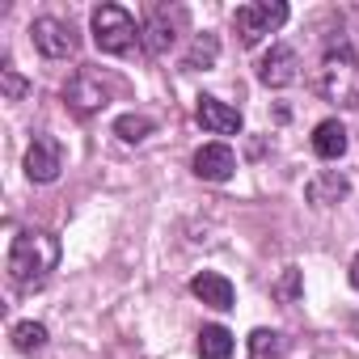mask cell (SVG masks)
<instances>
[{
    "label": "cell",
    "instance_id": "cell-20",
    "mask_svg": "<svg viewBox=\"0 0 359 359\" xmlns=\"http://www.w3.org/2000/svg\"><path fill=\"white\" fill-rule=\"evenodd\" d=\"M0 85H5V93H9V97H22V93H26V81H22L13 68H0Z\"/></svg>",
    "mask_w": 359,
    "mask_h": 359
},
{
    "label": "cell",
    "instance_id": "cell-21",
    "mask_svg": "<svg viewBox=\"0 0 359 359\" xmlns=\"http://www.w3.org/2000/svg\"><path fill=\"white\" fill-rule=\"evenodd\" d=\"M296 287H300V275H296V271H287V275H283V283H279V296H283V300H292V296H296Z\"/></svg>",
    "mask_w": 359,
    "mask_h": 359
},
{
    "label": "cell",
    "instance_id": "cell-11",
    "mask_svg": "<svg viewBox=\"0 0 359 359\" xmlns=\"http://www.w3.org/2000/svg\"><path fill=\"white\" fill-rule=\"evenodd\" d=\"M191 292L208 304V309H233V283L224 279V275H216V271H203V275H195L191 279Z\"/></svg>",
    "mask_w": 359,
    "mask_h": 359
},
{
    "label": "cell",
    "instance_id": "cell-7",
    "mask_svg": "<svg viewBox=\"0 0 359 359\" xmlns=\"http://www.w3.org/2000/svg\"><path fill=\"white\" fill-rule=\"evenodd\" d=\"M296 76H300V60H296V51L283 47V43H275V47L258 60V81L271 85V89H283V85H292Z\"/></svg>",
    "mask_w": 359,
    "mask_h": 359
},
{
    "label": "cell",
    "instance_id": "cell-17",
    "mask_svg": "<svg viewBox=\"0 0 359 359\" xmlns=\"http://www.w3.org/2000/svg\"><path fill=\"white\" fill-rule=\"evenodd\" d=\"M13 346L26 351V355L43 351V346H47V325H39V321H18V325H13Z\"/></svg>",
    "mask_w": 359,
    "mask_h": 359
},
{
    "label": "cell",
    "instance_id": "cell-14",
    "mask_svg": "<svg viewBox=\"0 0 359 359\" xmlns=\"http://www.w3.org/2000/svg\"><path fill=\"white\" fill-rule=\"evenodd\" d=\"M346 195V177L342 173H321L317 182H309V199L317 203V208H330V203H338Z\"/></svg>",
    "mask_w": 359,
    "mask_h": 359
},
{
    "label": "cell",
    "instance_id": "cell-8",
    "mask_svg": "<svg viewBox=\"0 0 359 359\" xmlns=\"http://www.w3.org/2000/svg\"><path fill=\"white\" fill-rule=\"evenodd\" d=\"M64 102H68L76 114H97V110L110 102V93H106V85H102L97 76H89V72H76V76L64 85Z\"/></svg>",
    "mask_w": 359,
    "mask_h": 359
},
{
    "label": "cell",
    "instance_id": "cell-2",
    "mask_svg": "<svg viewBox=\"0 0 359 359\" xmlns=\"http://www.w3.org/2000/svg\"><path fill=\"white\" fill-rule=\"evenodd\" d=\"M93 43H97V51H106V55H127L135 43H140V30H135V18L127 13V9H118V5H102V9H93Z\"/></svg>",
    "mask_w": 359,
    "mask_h": 359
},
{
    "label": "cell",
    "instance_id": "cell-10",
    "mask_svg": "<svg viewBox=\"0 0 359 359\" xmlns=\"http://www.w3.org/2000/svg\"><path fill=\"white\" fill-rule=\"evenodd\" d=\"M195 118H199V127H203L208 135H237V131H241V114H237L229 102H220V97H199Z\"/></svg>",
    "mask_w": 359,
    "mask_h": 359
},
{
    "label": "cell",
    "instance_id": "cell-4",
    "mask_svg": "<svg viewBox=\"0 0 359 359\" xmlns=\"http://www.w3.org/2000/svg\"><path fill=\"white\" fill-rule=\"evenodd\" d=\"M321 93L338 106H355V55L351 47H330L321 60Z\"/></svg>",
    "mask_w": 359,
    "mask_h": 359
},
{
    "label": "cell",
    "instance_id": "cell-22",
    "mask_svg": "<svg viewBox=\"0 0 359 359\" xmlns=\"http://www.w3.org/2000/svg\"><path fill=\"white\" fill-rule=\"evenodd\" d=\"M351 283H355V287H359V254H355V258H351Z\"/></svg>",
    "mask_w": 359,
    "mask_h": 359
},
{
    "label": "cell",
    "instance_id": "cell-19",
    "mask_svg": "<svg viewBox=\"0 0 359 359\" xmlns=\"http://www.w3.org/2000/svg\"><path fill=\"white\" fill-rule=\"evenodd\" d=\"M114 135H118L123 144H140L144 135H152V118H144V114H123V118L114 123Z\"/></svg>",
    "mask_w": 359,
    "mask_h": 359
},
{
    "label": "cell",
    "instance_id": "cell-13",
    "mask_svg": "<svg viewBox=\"0 0 359 359\" xmlns=\"http://www.w3.org/2000/svg\"><path fill=\"white\" fill-rule=\"evenodd\" d=\"M199 355L203 359H233V334L224 325H203L199 330Z\"/></svg>",
    "mask_w": 359,
    "mask_h": 359
},
{
    "label": "cell",
    "instance_id": "cell-9",
    "mask_svg": "<svg viewBox=\"0 0 359 359\" xmlns=\"http://www.w3.org/2000/svg\"><path fill=\"white\" fill-rule=\"evenodd\" d=\"M233 169H237V156H233L229 144H203L195 152V173L203 177V182H229Z\"/></svg>",
    "mask_w": 359,
    "mask_h": 359
},
{
    "label": "cell",
    "instance_id": "cell-15",
    "mask_svg": "<svg viewBox=\"0 0 359 359\" xmlns=\"http://www.w3.org/2000/svg\"><path fill=\"white\" fill-rule=\"evenodd\" d=\"M177 18H182V13H173V18H169V13H156V18L148 22V30H144L148 39H144V43H148L152 55H161V51L173 47V39H177V34H173V22H177Z\"/></svg>",
    "mask_w": 359,
    "mask_h": 359
},
{
    "label": "cell",
    "instance_id": "cell-5",
    "mask_svg": "<svg viewBox=\"0 0 359 359\" xmlns=\"http://www.w3.org/2000/svg\"><path fill=\"white\" fill-rule=\"evenodd\" d=\"M60 169H64L60 144L51 135H34V144L26 148V177H30V182H39V187H47V182H55V177H60Z\"/></svg>",
    "mask_w": 359,
    "mask_h": 359
},
{
    "label": "cell",
    "instance_id": "cell-12",
    "mask_svg": "<svg viewBox=\"0 0 359 359\" xmlns=\"http://www.w3.org/2000/svg\"><path fill=\"white\" fill-rule=\"evenodd\" d=\"M313 152H317L321 161H338V156L346 152V127H342L338 118L317 123V127H313Z\"/></svg>",
    "mask_w": 359,
    "mask_h": 359
},
{
    "label": "cell",
    "instance_id": "cell-16",
    "mask_svg": "<svg viewBox=\"0 0 359 359\" xmlns=\"http://www.w3.org/2000/svg\"><path fill=\"white\" fill-rule=\"evenodd\" d=\"M287 351V338L275 334V330H254L250 334V359H283Z\"/></svg>",
    "mask_w": 359,
    "mask_h": 359
},
{
    "label": "cell",
    "instance_id": "cell-6",
    "mask_svg": "<svg viewBox=\"0 0 359 359\" xmlns=\"http://www.w3.org/2000/svg\"><path fill=\"white\" fill-rule=\"evenodd\" d=\"M30 39H34V47H39L47 60H64V55L76 51V34H72V26L60 22V18H39V22L30 26Z\"/></svg>",
    "mask_w": 359,
    "mask_h": 359
},
{
    "label": "cell",
    "instance_id": "cell-1",
    "mask_svg": "<svg viewBox=\"0 0 359 359\" xmlns=\"http://www.w3.org/2000/svg\"><path fill=\"white\" fill-rule=\"evenodd\" d=\"M60 266V241L43 229H22L13 241H9V258H5V271H9V283L22 287V292H34L51 279V271Z\"/></svg>",
    "mask_w": 359,
    "mask_h": 359
},
{
    "label": "cell",
    "instance_id": "cell-3",
    "mask_svg": "<svg viewBox=\"0 0 359 359\" xmlns=\"http://www.w3.org/2000/svg\"><path fill=\"white\" fill-rule=\"evenodd\" d=\"M283 22H287V5H283V0H254V5H241V9L233 13V26H237V34H241L245 47L262 43V39L275 34Z\"/></svg>",
    "mask_w": 359,
    "mask_h": 359
},
{
    "label": "cell",
    "instance_id": "cell-18",
    "mask_svg": "<svg viewBox=\"0 0 359 359\" xmlns=\"http://www.w3.org/2000/svg\"><path fill=\"white\" fill-rule=\"evenodd\" d=\"M216 55H220V39L216 34H199L195 47H191V55H187V68H212Z\"/></svg>",
    "mask_w": 359,
    "mask_h": 359
}]
</instances>
